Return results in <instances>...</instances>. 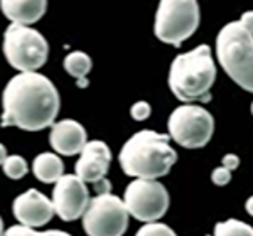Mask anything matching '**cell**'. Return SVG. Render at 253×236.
Wrapping results in <instances>:
<instances>
[{
	"label": "cell",
	"mask_w": 253,
	"mask_h": 236,
	"mask_svg": "<svg viewBox=\"0 0 253 236\" xmlns=\"http://www.w3.org/2000/svg\"><path fill=\"white\" fill-rule=\"evenodd\" d=\"M59 105V93L51 79L36 71L20 73L3 89L0 127L39 132L54 123Z\"/></svg>",
	"instance_id": "6da1fadb"
},
{
	"label": "cell",
	"mask_w": 253,
	"mask_h": 236,
	"mask_svg": "<svg viewBox=\"0 0 253 236\" xmlns=\"http://www.w3.org/2000/svg\"><path fill=\"white\" fill-rule=\"evenodd\" d=\"M170 137L154 130H140L124 144L120 150V167L130 177L159 179L170 172L177 154L169 145Z\"/></svg>",
	"instance_id": "7a4b0ae2"
},
{
	"label": "cell",
	"mask_w": 253,
	"mask_h": 236,
	"mask_svg": "<svg viewBox=\"0 0 253 236\" xmlns=\"http://www.w3.org/2000/svg\"><path fill=\"white\" fill-rule=\"evenodd\" d=\"M216 63L208 44L179 54L169 69V88L177 100L210 101V89L216 81Z\"/></svg>",
	"instance_id": "3957f363"
},
{
	"label": "cell",
	"mask_w": 253,
	"mask_h": 236,
	"mask_svg": "<svg viewBox=\"0 0 253 236\" xmlns=\"http://www.w3.org/2000/svg\"><path fill=\"white\" fill-rule=\"evenodd\" d=\"M216 56L219 66L238 86L253 89V36L252 12L243 14L236 22H230L216 38Z\"/></svg>",
	"instance_id": "277c9868"
},
{
	"label": "cell",
	"mask_w": 253,
	"mask_h": 236,
	"mask_svg": "<svg viewBox=\"0 0 253 236\" xmlns=\"http://www.w3.org/2000/svg\"><path fill=\"white\" fill-rule=\"evenodd\" d=\"M201 14L198 0H161L154 32L159 40L179 47L198 31Z\"/></svg>",
	"instance_id": "5b68a950"
},
{
	"label": "cell",
	"mask_w": 253,
	"mask_h": 236,
	"mask_svg": "<svg viewBox=\"0 0 253 236\" xmlns=\"http://www.w3.org/2000/svg\"><path fill=\"white\" fill-rule=\"evenodd\" d=\"M3 54L7 63L20 73L38 71L47 61V40L39 31L12 22L3 34Z\"/></svg>",
	"instance_id": "8992f818"
},
{
	"label": "cell",
	"mask_w": 253,
	"mask_h": 236,
	"mask_svg": "<svg viewBox=\"0 0 253 236\" xmlns=\"http://www.w3.org/2000/svg\"><path fill=\"white\" fill-rule=\"evenodd\" d=\"M169 137L184 149H203L214 132V118L206 108L182 105L175 108L167 121Z\"/></svg>",
	"instance_id": "52a82bcc"
},
{
	"label": "cell",
	"mask_w": 253,
	"mask_h": 236,
	"mask_svg": "<svg viewBox=\"0 0 253 236\" xmlns=\"http://www.w3.org/2000/svg\"><path fill=\"white\" fill-rule=\"evenodd\" d=\"M128 211L120 197L100 193L83 213V230L89 236H122L128 228Z\"/></svg>",
	"instance_id": "ba28073f"
},
{
	"label": "cell",
	"mask_w": 253,
	"mask_h": 236,
	"mask_svg": "<svg viewBox=\"0 0 253 236\" xmlns=\"http://www.w3.org/2000/svg\"><path fill=\"white\" fill-rule=\"evenodd\" d=\"M124 204L137 221H157L169 209V193L156 179L135 177L126 186Z\"/></svg>",
	"instance_id": "9c48e42d"
},
{
	"label": "cell",
	"mask_w": 253,
	"mask_h": 236,
	"mask_svg": "<svg viewBox=\"0 0 253 236\" xmlns=\"http://www.w3.org/2000/svg\"><path fill=\"white\" fill-rule=\"evenodd\" d=\"M89 202L88 187L84 181L76 176H61L52 189V206L54 213L63 221H76L83 216Z\"/></svg>",
	"instance_id": "30bf717a"
},
{
	"label": "cell",
	"mask_w": 253,
	"mask_h": 236,
	"mask_svg": "<svg viewBox=\"0 0 253 236\" xmlns=\"http://www.w3.org/2000/svg\"><path fill=\"white\" fill-rule=\"evenodd\" d=\"M12 213L22 225L41 228L47 225L54 216V206H52V201H49L38 189H29L27 193L14 199Z\"/></svg>",
	"instance_id": "8fae6325"
},
{
	"label": "cell",
	"mask_w": 253,
	"mask_h": 236,
	"mask_svg": "<svg viewBox=\"0 0 253 236\" xmlns=\"http://www.w3.org/2000/svg\"><path fill=\"white\" fill-rule=\"evenodd\" d=\"M80 154L81 156L75 165L76 176L89 184H96L105 179L112 162V152L108 145L101 140H91L84 144Z\"/></svg>",
	"instance_id": "7c38bea8"
},
{
	"label": "cell",
	"mask_w": 253,
	"mask_h": 236,
	"mask_svg": "<svg viewBox=\"0 0 253 236\" xmlns=\"http://www.w3.org/2000/svg\"><path fill=\"white\" fill-rule=\"evenodd\" d=\"M86 130L83 125L76 120L66 118V120L56 121L51 125V133H49V144L61 156H76L83 150L86 144Z\"/></svg>",
	"instance_id": "4fadbf2b"
},
{
	"label": "cell",
	"mask_w": 253,
	"mask_h": 236,
	"mask_svg": "<svg viewBox=\"0 0 253 236\" xmlns=\"http://www.w3.org/2000/svg\"><path fill=\"white\" fill-rule=\"evenodd\" d=\"M47 9V0H0V10L10 22L31 26L41 20Z\"/></svg>",
	"instance_id": "5bb4252c"
},
{
	"label": "cell",
	"mask_w": 253,
	"mask_h": 236,
	"mask_svg": "<svg viewBox=\"0 0 253 236\" xmlns=\"http://www.w3.org/2000/svg\"><path fill=\"white\" fill-rule=\"evenodd\" d=\"M32 172H34L36 179H39L44 184H52L63 176L64 164L63 160L54 156L52 152H42L32 162Z\"/></svg>",
	"instance_id": "9a60e30c"
},
{
	"label": "cell",
	"mask_w": 253,
	"mask_h": 236,
	"mask_svg": "<svg viewBox=\"0 0 253 236\" xmlns=\"http://www.w3.org/2000/svg\"><path fill=\"white\" fill-rule=\"evenodd\" d=\"M91 66H93V61L86 52L75 51L64 58V69L68 71V75L75 76L76 79L84 78L91 71Z\"/></svg>",
	"instance_id": "2e32d148"
},
{
	"label": "cell",
	"mask_w": 253,
	"mask_h": 236,
	"mask_svg": "<svg viewBox=\"0 0 253 236\" xmlns=\"http://www.w3.org/2000/svg\"><path fill=\"white\" fill-rule=\"evenodd\" d=\"M214 235L218 236H228V235H238V236H252V226L245 225L238 219H228L224 223H218L214 226Z\"/></svg>",
	"instance_id": "e0dca14e"
},
{
	"label": "cell",
	"mask_w": 253,
	"mask_h": 236,
	"mask_svg": "<svg viewBox=\"0 0 253 236\" xmlns=\"http://www.w3.org/2000/svg\"><path fill=\"white\" fill-rule=\"evenodd\" d=\"M3 167V172H5V176L9 179H22L24 176L27 174V170H29V167H27V162L24 157L20 156H7V158L3 160L2 164Z\"/></svg>",
	"instance_id": "ac0fdd59"
},
{
	"label": "cell",
	"mask_w": 253,
	"mask_h": 236,
	"mask_svg": "<svg viewBox=\"0 0 253 236\" xmlns=\"http://www.w3.org/2000/svg\"><path fill=\"white\" fill-rule=\"evenodd\" d=\"M138 236H150V235H156V236H174V231L170 230L167 225H162V223H156V221H149L144 228L137 231Z\"/></svg>",
	"instance_id": "d6986e66"
},
{
	"label": "cell",
	"mask_w": 253,
	"mask_h": 236,
	"mask_svg": "<svg viewBox=\"0 0 253 236\" xmlns=\"http://www.w3.org/2000/svg\"><path fill=\"white\" fill-rule=\"evenodd\" d=\"M150 112H152V110H150V105L147 103V101H137V103L130 108V117L137 121H144L150 117Z\"/></svg>",
	"instance_id": "ffe728a7"
},
{
	"label": "cell",
	"mask_w": 253,
	"mask_h": 236,
	"mask_svg": "<svg viewBox=\"0 0 253 236\" xmlns=\"http://www.w3.org/2000/svg\"><path fill=\"white\" fill-rule=\"evenodd\" d=\"M211 181H213V184L216 186H226L228 182L231 181V170L226 169L224 165L214 169L213 174H211Z\"/></svg>",
	"instance_id": "44dd1931"
},
{
	"label": "cell",
	"mask_w": 253,
	"mask_h": 236,
	"mask_svg": "<svg viewBox=\"0 0 253 236\" xmlns=\"http://www.w3.org/2000/svg\"><path fill=\"white\" fill-rule=\"evenodd\" d=\"M3 235H7V236H14V235H24V236H27V235H39V233H36L34 230H32L31 226H27V225H17V226H12L9 228L7 231H3Z\"/></svg>",
	"instance_id": "7402d4cb"
},
{
	"label": "cell",
	"mask_w": 253,
	"mask_h": 236,
	"mask_svg": "<svg viewBox=\"0 0 253 236\" xmlns=\"http://www.w3.org/2000/svg\"><path fill=\"white\" fill-rule=\"evenodd\" d=\"M221 162H223L224 167L230 169V170H235L240 165V158L236 157L235 154H228V156H224Z\"/></svg>",
	"instance_id": "603a6c76"
},
{
	"label": "cell",
	"mask_w": 253,
	"mask_h": 236,
	"mask_svg": "<svg viewBox=\"0 0 253 236\" xmlns=\"http://www.w3.org/2000/svg\"><path fill=\"white\" fill-rule=\"evenodd\" d=\"M5 158H7V149L0 144V165L3 164V160H5Z\"/></svg>",
	"instance_id": "cb8c5ba5"
},
{
	"label": "cell",
	"mask_w": 253,
	"mask_h": 236,
	"mask_svg": "<svg viewBox=\"0 0 253 236\" xmlns=\"http://www.w3.org/2000/svg\"><path fill=\"white\" fill-rule=\"evenodd\" d=\"M78 86H81V88L88 86V81H86V78H80V79H78Z\"/></svg>",
	"instance_id": "d4e9b609"
},
{
	"label": "cell",
	"mask_w": 253,
	"mask_h": 236,
	"mask_svg": "<svg viewBox=\"0 0 253 236\" xmlns=\"http://www.w3.org/2000/svg\"><path fill=\"white\" fill-rule=\"evenodd\" d=\"M42 235H61V236H66V233H63V231H47V233H42Z\"/></svg>",
	"instance_id": "484cf974"
},
{
	"label": "cell",
	"mask_w": 253,
	"mask_h": 236,
	"mask_svg": "<svg viewBox=\"0 0 253 236\" xmlns=\"http://www.w3.org/2000/svg\"><path fill=\"white\" fill-rule=\"evenodd\" d=\"M0 235H3V221H2V218H0Z\"/></svg>",
	"instance_id": "4316f807"
}]
</instances>
